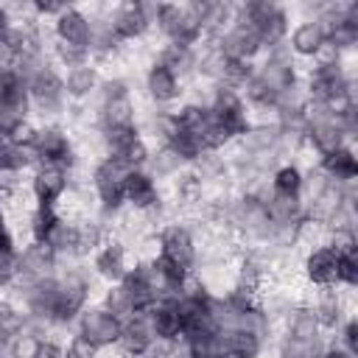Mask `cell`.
I'll use <instances>...</instances> for the list:
<instances>
[{"instance_id":"17","label":"cell","mask_w":358,"mask_h":358,"mask_svg":"<svg viewBox=\"0 0 358 358\" xmlns=\"http://www.w3.org/2000/svg\"><path fill=\"white\" fill-rule=\"evenodd\" d=\"M285 45L294 59H319L327 50V31L322 22L302 17L285 36Z\"/></svg>"},{"instance_id":"15","label":"cell","mask_w":358,"mask_h":358,"mask_svg":"<svg viewBox=\"0 0 358 358\" xmlns=\"http://www.w3.org/2000/svg\"><path fill=\"white\" fill-rule=\"evenodd\" d=\"M90 39H92V14H87L84 8L64 6L53 17V42H64V45L90 50Z\"/></svg>"},{"instance_id":"4","label":"cell","mask_w":358,"mask_h":358,"mask_svg":"<svg viewBox=\"0 0 358 358\" xmlns=\"http://www.w3.org/2000/svg\"><path fill=\"white\" fill-rule=\"evenodd\" d=\"M154 28L165 36V42L179 48H199L204 42L201 22L190 11V3H157Z\"/></svg>"},{"instance_id":"35","label":"cell","mask_w":358,"mask_h":358,"mask_svg":"<svg viewBox=\"0 0 358 358\" xmlns=\"http://www.w3.org/2000/svg\"><path fill=\"white\" fill-rule=\"evenodd\" d=\"M64 355L67 358H95L98 355V350H92L87 341H81L78 336H70V341H67V347H64Z\"/></svg>"},{"instance_id":"19","label":"cell","mask_w":358,"mask_h":358,"mask_svg":"<svg viewBox=\"0 0 358 358\" xmlns=\"http://www.w3.org/2000/svg\"><path fill=\"white\" fill-rule=\"evenodd\" d=\"M126 271H129V252H126V246L120 241H115V238H106L101 243V249L92 255V274H95V280H103V282L115 285V282L123 280Z\"/></svg>"},{"instance_id":"26","label":"cell","mask_w":358,"mask_h":358,"mask_svg":"<svg viewBox=\"0 0 358 358\" xmlns=\"http://www.w3.org/2000/svg\"><path fill=\"white\" fill-rule=\"evenodd\" d=\"M103 241H106V229H103L101 218L76 221V257L78 260L87 257V255H95Z\"/></svg>"},{"instance_id":"9","label":"cell","mask_w":358,"mask_h":358,"mask_svg":"<svg viewBox=\"0 0 358 358\" xmlns=\"http://www.w3.org/2000/svg\"><path fill=\"white\" fill-rule=\"evenodd\" d=\"M157 246L162 257L179 263L182 268L193 271L196 260H199V243H196V235L187 224L182 221H171V224H162L159 232H157Z\"/></svg>"},{"instance_id":"20","label":"cell","mask_w":358,"mask_h":358,"mask_svg":"<svg viewBox=\"0 0 358 358\" xmlns=\"http://www.w3.org/2000/svg\"><path fill=\"white\" fill-rule=\"evenodd\" d=\"M123 355H148L157 347V336L154 327L148 322V313H131L129 319H123V330H120V341H117Z\"/></svg>"},{"instance_id":"3","label":"cell","mask_w":358,"mask_h":358,"mask_svg":"<svg viewBox=\"0 0 358 358\" xmlns=\"http://www.w3.org/2000/svg\"><path fill=\"white\" fill-rule=\"evenodd\" d=\"M235 17H241L243 22H249L260 42H263V50L268 48H277L285 42L288 31H291V14L285 6L280 3H271V0H249V3H241L235 6Z\"/></svg>"},{"instance_id":"37","label":"cell","mask_w":358,"mask_h":358,"mask_svg":"<svg viewBox=\"0 0 358 358\" xmlns=\"http://www.w3.org/2000/svg\"><path fill=\"white\" fill-rule=\"evenodd\" d=\"M218 358H243V355H241L238 350H232V347H227V344H224V347H221V352H218Z\"/></svg>"},{"instance_id":"12","label":"cell","mask_w":358,"mask_h":358,"mask_svg":"<svg viewBox=\"0 0 358 358\" xmlns=\"http://www.w3.org/2000/svg\"><path fill=\"white\" fill-rule=\"evenodd\" d=\"M117 285H120V291L126 294V299L131 302V308L137 313L148 310L159 299V280H157V271H154L151 260H137L134 266H129V271L123 274V280Z\"/></svg>"},{"instance_id":"29","label":"cell","mask_w":358,"mask_h":358,"mask_svg":"<svg viewBox=\"0 0 358 358\" xmlns=\"http://www.w3.org/2000/svg\"><path fill=\"white\" fill-rule=\"evenodd\" d=\"M45 246H48L59 260H64V257H76V221L62 218V221L53 227V232L48 235Z\"/></svg>"},{"instance_id":"40","label":"cell","mask_w":358,"mask_h":358,"mask_svg":"<svg viewBox=\"0 0 358 358\" xmlns=\"http://www.w3.org/2000/svg\"><path fill=\"white\" fill-rule=\"evenodd\" d=\"M173 358H187V355H182V352H179V355H173Z\"/></svg>"},{"instance_id":"8","label":"cell","mask_w":358,"mask_h":358,"mask_svg":"<svg viewBox=\"0 0 358 358\" xmlns=\"http://www.w3.org/2000/svg\"><path fill=\"white\" fill-rule=\"evenodd\" d=\"M154 6L157 3H117L106 8L109 25L120 42L143 39L154 28Z\"/></svg>"},{"instance_id":"6","label":"cell","mask_w":358,"mask_h":358,"mask_svg":"<svg viewBox=\"0 0 358 358\" xmlns=\"http://www.w3.org/2000/svg\"><path fill=\"white\" fill-rule=\"evenodd\" d=\"M36 165H59V168H67L73 171L76 165V148H73V140L70 134L59 126V123H42L34 129L31 134V143H28Z\"/></svg>"},{"instance_id":"23","label":"cell","mask_w":358,"mask_h":358,"mask_svg":"<svg viewBox=\"0 0 358 358\" xmlns=\"http://www.w3.org/2000/svg\"><path fill=\"white\" fill-rule=\"evenodd\" d=\"M62 78H64V95H67V101H78V103L81 101H90L98 92V87H101V73H98V67L92 62L64 70Z\"/></svg>"},{"instance_id":"34","label":"cell","mask_w":358,"mask_h":358,"mask_svg":"<svg viewBox=\"0 0 358 358\" xmlns=\"http://www.w3.org/2000/svg\"><path fill=\"white\" fill-rule=\"evenodd\" d=\"M31 358H67L64 355V344H59L56 338H39V344L34 347V352H31Z\"/></svg>"},{"instance_id":"24","label":"cell","mask_w":358,"mask_h":358,"mask_svg":"<svg viewBox=\"0 0 358 358\" xmlns=\"http://www.w3.org/2000/svg\"><path fill=\"white\" fill-rule=\"evenodd\" d=\"M196 50H199V48H179V45L165 42V45L159 48V53H157L154 62L165 64L168 70H173V73L185 81V78L196 76Z\"/></svg>"},{"instance_id":"5","label":"cell","mask_w":358,"mask_h":358,"mask_svg":"<svg viewBox=\"0 0 358 358\" xmlns=\"http://www.w3.org/2000/svg\"><path fill=\"white\" fill-rule=\"evenodd\" d=\"M129 171L115 162L112 157H103L95 162L92 173H90V185H92V193L98 199V210H101V221H112L123 213L126 201H123V182H126Z\"/></svg>"},{"instance_id":"10","label":"cell","mask_w":358,"mask_h":358,"mask_svg":"<svg viewBox=\"0 0 358 358\" xmlns=\"http://www.w3.org/2000/svg\"><path fill=\"white\" fill-rule=\"evenodd\" d=\"M123 201H126V207H131L134 213H140V215H145L151 221L162 215L159 185H157V179L145 168L129 171L126 182H123Z\"/></svg>"},{"instance_id":"14","label":"cell","mask_w":358,"mask_h":358,"mask_svg":"<svg viewBox=\"0 0 358 358\" xmlns=\"http://www.w3.org/2000/svg\"><path fill=\"white\" fill-rule=\"evenodd\" d=\"M73 182V171L59 168V165H34L31 179H28V190L34 196L36 204H53L59 207V201L67 196Z\"/></svg>"},{"instance_id":"25","label":"cell","mask_w":358,"mask_h":358,"mask_svg":"<svg viewBox=\"0 0 358 358\" xmlns=\"http://www.w3.org/2000/svg\"><path fill=\"white\" fill-rule=\"evenodd\" d=\"M305 185V171L296 162H280L268 173V190L277 196H302Z\"/></svg>"},{"instance_id":"33","label":"cell","mask_w":358,"mask_h":358,"mask_svg":"<svg viewBox=\"0 0 358 358\" xmlns=\"http://www.w3.org/2000/svg\"><path fill=\"white\" fill-rule=\"evenodd\" d=\"M336 333H338L336 344H338L341 350H347L350 355H358V324H355V316H347L344 324H341Z\"/></svg>"},{"instance_id":"38","label":"cell","mask_w":358,"mask_h":358,"mask_svg":"<svg viewBox=\"0 0 358 358\" xmlns=\"http://www.w3.org/2000/svg\"><path fill=\"white\" fill-rule=\"evenodd\" d=\"M123 358H159L157 352H148V355H123Z\"/></svg>"},{"instance_id":"13","label":"cell","mask_w":358,"mask_h":358,"mask_svg":"<svg viewBox=\"0 0 358 358\" xmlns=\"http://www.w3.org/2000/svg\"><path fill=\"white\" fill-rule=\"evenodd\" d=\"M213 45H215V50H218L224 59H229V62H252L257 53H263V42H260L257 31H255L249 22H243L241 17H235V20L229 22V28H227Z\"/></svg>"},{"instance_id":"16","label":"cell","mask_w":358,"mask_h":358,"mask_svg":"<svg viewBox=\"0 0 358 358\" xmlns=\"http://www.w3.org/2000/svg\"><path fill=\"white\" fill-rule=\"evenodd\" d=\"M59 266V257L45 246V243H34L28 241V246L17 249V274H14V285L20 282H31V280H42V277H53Z\"/></svg>"},{"instance_id":"32","label":"cell","mask_w":358,"mask_h":358,"mask_svg":"<svg viewBox=\"0 0 358 358\" xmlns=\"http://www.w3.org/2000/svg\"><path fill=\"white\" fill-rule=\"evenodd\" d=\"M101 305H103V308H106V310H109L112 316H117L120 322H123V319H129L131 313H137V310L131 308V302L126 299V294L120 291V285H117V282L106 288V294H103V299H101Z\"/></svg>"},{"instance_id":"31","label":"cell","mask_w":358,"mask_h":358,"mask_svg":"<svg viewBox=\"0 0 358 358\" xmlns=\"http://www.w3.org/2000/svg\"><path fill=\"white\" fill-rule=\"evenodd\" d=\"M50 48H53L50 53H53V64L56 67L70 70V67H78V64H87L90 62V50H84V48L64 45V42H53Z\"/></svg>"},{"instance_id":"27","label":"cell","mask_w":358,"mask_h":358,"mask_svg":"<svg viewBox=\"0 0 358 358\" xmlns=\"http://www.w3.org/2000/svg\"><path fill=\"white\" fill-rule=\"evenodd\" d=\"M64 215L59 213V207L53 204H34L31 215H28V235L34 243H45L48 235L53 232V227L62 221Z\"/></svg>"},{"instance_id":"1","label":"cell","mask_w":358,"mask_h":358,"mask_svg":"<svg viewBox=\"0 0 358 358\" xmlns=\"http://www.w3.org/2000/svg\"><path fill=\"white\" fill-rule=\"evenodd\" d=\"M302 87H305L308 101L322 103V106H330V109H338V106L355 101L352 98L355 95V78L341 64V56H336L330 50H324L316 59V64L308 70Z\"/></svg>"},{"instance_id":"2","label":"cell","mask_w":358,"mask_h":358,"mask_svg":"<svg viewBox=\"0 0 358 358\" xmlns=\"http://www.w3.org/2000/svg\"><path fill=\"white\" fill-rule=\"evenodd\" d=\"M98 98V109H95V126L98 134H112L120 129H131L137 126V109L131 101V84L123 76H112V78H101V87L95 92Z\"/></svg>"},{"instance_id":"18","label":"cell","mask_w":358,"mask_h":358,"mask_svg":"<svg viewBox=\"0 0 358 358\" xmlns=\"http://www.w3.org/2000/svg\"><path fill=\"white\" fill-rule=\"evenodd\" d=\"M145 92H148V98L157 103V106H162V109H168V106H173L179 98H182V78L173 73V70H168L165 64H159V62H151L148 64V70H145Z\"/></svg>"},{"instance_id":"21","label":"cell","mask_w":358,"mask_h":358,"mask_svg":"<svg viewBox=\"0 0 358 358\" xmlns=\"http://www.w3.org/2000/svg\"><path fill=\"white\" fill-rule=\"evenodd\" d=\"M310 310H313L322 330H338L344 324V319L352 316L350 308H347V296L338 288H319Z\"/></svg>"},{"instance_id":"30","label":"cell","mask_w":358,"mask_h":358,"mask_svg":"<svg viewBox=\"0 0 358 358\" xmlns=\"http://www.w3.org/2000/svg\"><path fill=\"white\" fill-rule=\"evenodd\" d=\"M355 285H358V255H355V243H341L338 288H355Z\"/></svg>"},{"instance_id":"39","label":"cell","mask_w":358,"mask_h":358,"mask_svg":"<svg viewBox=\"0 0 358 358\" xmlns=\"http://www.w3.org/2000/svg\"><path fill=\"white\" fill-rule=\"evenodd\" d=\"M0 227H6V210H3V201H0Z\"/></svg>"},{"instance_id":"7","label":"cell","mask_w":358,"mask_h":358,"mask_svg":"<svg viewBox=\"0 0 358 358\" xmlns=\"http://www.w3.org/2000/svg\"><path fill=\"white\" fill-rule=\"evenodd\" d=\"M120 330H123V322L117 316H112L103 305H87L73 324V336H78L98 352L106 347H117Z\"/></svg>"},{"instance_id":"28","label":"cell","mask_w":358,"mask_h":358,"mask_svg":"<svg viewBox=\"0 0 358 358\" xmlns=\"http://www.w3.org/2000/svg\"><path fill=\"white\" fill-rule=\"evenodd\" d=\"M145 171H148L154 179H171V176H179L182 171H187V168L182 165V159H179L168 145H157V151L148 154Z\"/></svg>"},{"instance_id":"22","label":"cell","mask_w":358,"mask_h":358,"mask_svg":"<svg viewBox=\"0 0 358 358\" xmlns=\"http://www.w3.org/2000/svg\"><path fill=\"white\" fill-rule=\"evenodd\" d=\"M316 171H319L324 179L336 182V185L355 182V176H358V159H355L352 145H341V148H336V151L322 154L319 162H316Z\"/></svg>"},{"instance_id":"11","label":"cell","mask_w":358,"mask_h":358,"mask_svg":"<svg viewBox=\"0 0 358 358\" xmlns=\"http://www.w3.org/2000/svg\"><path fill=\"white\" fill-rule=\"evenodd\" d=\"M338 257H341V246L333 241L310 246L302 257L305 280L316 288H338Z\"/></svg>"},{"instance_id":"36","label":"cell","mask_w":358,"mask_h":358,"mask_svg":"<svg viewBox=\"0 0 358 358\" xmlns=\"http://www.w3.org/2000/svg\"><path fill=\"white\" fill-rule=\"evenodd\" d=\"M322 358H355V355H350L347 350H341L338 344H327L324 347V352H322Z\"/></svg>"}]
</instances>
